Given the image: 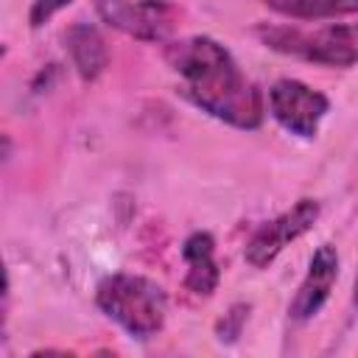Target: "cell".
Here are the masks:
<instances>
[{
  "label": "cell",
  "mask_w": 358,
  "mask_h": 358,
  "mask_svg": "<svg viewBox=\"0 0 358 358\" xmlns=\"http://www.w3.org/2000/svg\"><path fill=\"white\" fill-rule=\"evenodd\" d=\"M92 3L103 25L140 42H168L179 17L176 6L168 0H92Z\"/></svg>",
  "instance_id": "obj_4"
},
{
  "label": "cell",
  "mask_w": 358,
  "mask_h": 358,
  "mask_svg": "<svg viewBox=\"0 0 358 358\" xmlns=\"http://www.w3.org/2000/svg\"><path fill=\"white\" fill-rule=\"evenodd\" d=\"M73 0H31L28 8V22L31 28H42L45 22H50L62 8H67Z\"/></svg>",
  "instance_id": "obj_12"
},
{
  "label": "cell",
  "mask_w": 358,
  "mask_h": 358,
  "mask_svg": "<svg viewBox=\"0 0 358 358\" xmlns=\"http://www.w3.org/2000/svg\"><path fill=\"white\" fill-rule=\"evenodd\" d=\"M336 280H338V249L333 243H322L313 252L308 271L288 305V316L294 322H310L330 299Z\"/></svg>",
  "instance_id": "obj_7"
},
{
  "label": "cell",
  "mask_w": 358,
  "mask_h": 358,
  "mask_svg": "<svg viewBox=\"0 0 358 358\" xmlns=\"http://www.w3.org/2000/svg\"><path fill=\"white\" fill-rule=\"evenodd\" d=\"M249 310H252L249 302H232V305L227 308V313L215 322V338H218L221 344H235V341L241 338L246 322H249Z\"/></svg>",
  "instance_id": "obj_11"
},
{
  "label": "cell",
  "mask_w": 358,
  "mask_h": 358,
  "mask_svg": "<svg viewBox=\"0 0 358 358\" xmlns=\"http://www.w3.org/2000/svg\"><path fill=\"white\" fill-rule=\"evenodd\" d=\"M95 305L106 319L134 338H151L165 327L168 294L159 282L143 274H109L95 288Z\"/></svg>",
  "instance_id": "obj_2"
},
{
  "label": "cell",
  "mask_w": 358,
  "mask_h": 358,
  "mask_svg": "<svg viewBox=\"0 0 358 358\" xmlns=\"http://www.w3.org/2000/svg\"><path fill=\"white\" fill-rule=\"evenodd\" d=\"M319 215H322V207L316 199H299L291 210L280 213L277 218L260 224L252 232V238L243 246V260L252 268H268L294 241H299L305 232L313 229Z\"/></svg>",
  "instance_id": "obj_5"
},
{
  "label": "cell",
  "mask_w": 358,
  "mask_h": 358,
  "mask_svg": "<svg viewBox=\"0 0 358 358\" xmlns=\"http://www.w3.org/2000/svg\"><path fill=\"white\" fill-rule=\"evenodd\" d=\"M165 62L179 76L193 106L232 129H260L266 115L263 95L218 39L196 34L168 42Z\"/></svg>",
  "instance_id": "obj_1"
},
{
  "label": "cell",
  "mask_w": 358,
  "mask_h": 358,
  "mask_svg": "<svg viewBox=\"0 0 358 358\" xmlns=\"http://www.w3.org/2000/svg\"><path fill=\"white\" fill-rule=\"evenodd\" d=\"M185 288L193 296H213L221 282V268L215 260V238L210 232H190L182 243Z\"/></svg>",
  "instance_id": "obj_8"
},
{
  "label": "cell",
  "mask_w": 358,
  "mask_h": 358,
  "mask_svg": "<svg viewBox=\"0 0 358 358\" xmlns=\"http://www.w3.org/2000/svg\"><path fill=\"white\" fill-rule=\"evenodd\" d=\"M257 39L282 53L322 67H352L358 64V20L355 22H330L319 28L299 25H257Z\"/></svg>",
  "instance_id": "obj_3"
},
{
  "label": "cell",
  "mask_w": 358,
  "mask_h": 358,
  "mask_svg": "<svg viewBox=\"0 0 358 358\" xmlns=\"http://www.w3.org/2000/svg\"><path fill=\"white\" fill-rule=\"evenodd\" d=\"M271 11L288 20H330L358 14V0H263Z\"/></svg>",
  "instance_id": "obj_10"
},
{
  "label": "cell",
  "mask_w": 358,
  "mask_h": 358,
  "mask_svg": "<svg viewBox=\"0 0 358 358\" xmlns=\"http://www.w3.org/2000/svg\"><path fill=\"white\" fill-rule=\"evenodd\" d=\"M268 112L288 134L313 140L324 115L330 112V101L324 92L308 87L299 78H280L268 90Z\"/></svg>",
  "instance_id": "obj_6"
},
{
  "label": "cell",
  "mask_w": 358,
  "mask_h": 358,
  "mask_svg": "<svg viewBox=\"0 0 358 358\" xmlns=\"http://www.w3.org/2000/svg\"><path fill=\"white\" fill-rule=\"evenodd\" d=\"M64 48L81 81H95L109 67V48L92 22H73L64 34Z\"/></svg>",
  "instance_id": "obj_9"
},
{
  "label": "cell",
  "mask_w": 358,
  "mask_h": 358,
  "mask_svg": "<svg viewBox=\"0 0 358 358\" xmlns=\"http://www.w3.org/2000/svg\"><path fill=\"white\" fill-rule=\"evenodd\" d=\"M352 305L358 308V271H355V282H352Z\"/></svg>",
  "instance_id": "obj_13"
}]
</instances>
